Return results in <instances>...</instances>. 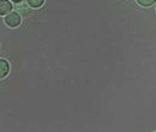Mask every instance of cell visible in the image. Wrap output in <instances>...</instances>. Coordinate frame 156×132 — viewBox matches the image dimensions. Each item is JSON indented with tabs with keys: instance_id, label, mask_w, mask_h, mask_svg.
Instances as JSON below:
<instances>
[{
	"instance_id": "1",
	"label": "cell",
	"mask_w": 156,
	"mask_h": 132,
	"mask_svg": "<svg viewBox=\"0 0 156 132\" xmlns=\"http://www.w3.org/2000/svg\"><path fill=\"white\" fill-rule=\"evenodd\" d=\"M20 16L17 12H10L6 17H5V23L10 27V28H16L20 24Z\"/></svg>"
},
{
	"instance_id": "2",
	"label": "cell",
	"mask_w": 156,
	"mask_h": 132,
	"mask_svg": "<svg viewBox=\"0 0 156 132\" xmlns=\"http://www.w3.org/2000/svg\"><path fill=\"white\" fill-rule=\"evenodd\" d=\"M12 10V4L9 0H0V15H9Z\"/></svg>"
},
{
	"instance_id": "3",
	"label": "cell",
	"mask_w": 156,
	"mask_h": 132,
	"mask_svg": "<svg viewBox=\"0 0 156 132\" xmlns=\"http://www.w3.org/2000/svg\"><path fill=\"white\" fill-rule=\"evenodd\" d=\"M9 71H10V65H9V62H7L5 59H1V60H0V77H1V78L6 77L7 73H9Z\"/></svg>"
},
{
	"instance_id": "4",
	"label": "cell",
	"mask_w": 156,
	"mask_h": 132,
	"mask_svg": "<svg viewBox=\"0 0 156 132\" xmlns=\"http://www.w3.org/2000/svg\"><path fill=\"white\" fill-rule=\"evenodd\" d=\"M28 5L33 9H37V7H41L43 4H44V0H27Z\"/></svg>"
},
{
	"instance_id": "5",
	"label": "cell",
	"mask_w": 156,
	"mask_h": 132,
	"mask_svg": "<svg viewBox=\"0 0 156 132\" xmlns=\"http://www.w3.org/2000/svg\"><path fill=\"white\" fill-rule=\"evenodd\" d=\"M156 0H137V2L140 5V6H143V7H148V6H151V5H154L155 4Z\"/></svg>"
},
{
	"instance_id": "6",
	"label": "cell",
	"mask_w": 156,
	"mask_h": 132,
	"mask_svg": "<svg viewBox=\"0 0 156 132\" xmlns=\"http://www.w3.org/2000/svg\"><path fill=\"white\" fill-rule=\"evenodd\" d=\"M22 0H13V2H20Z\"/></svg>"
}]
</instances>
